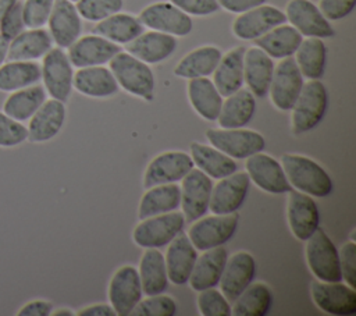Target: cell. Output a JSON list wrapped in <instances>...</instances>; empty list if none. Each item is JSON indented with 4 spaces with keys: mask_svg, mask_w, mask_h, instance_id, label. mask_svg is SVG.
Returning <instances> with one entry per match:
<instances>
[{
    "mask_svg": "<svg viewBox=\"0 0 356 316\" xmlns=\"http://www.w3.org/2000/svg\"><path fill=\"white\" fill-rule=\"evenodd\" d=\"M280 163L288 182L296 191L313 198H325L332 193V178L316 160L302 155L285 153L281 156Z\"/></svg>",
    "mask_w": 356,
    "mask_h": 316,
    "instance_id": "6da1fadb",
    "label": "cell"
},
{
    "mask_svg": "<svg viewBox=\"0 0 356 316\" xmlns=\"http://www.w3.org/2000/svg\"><path fill=\"white\" fill-rule=\"evenodd\" d=\"M108 68L125 92L143 100H153L156 78L149 64L121 50L108 61Z\"/></svg>",
    "mask_w": 356,
    "mask_h": 316,
    "instance_id": "7a4b0ae2",
    "label": "cell"
},
{
    "mask_svg": "<svg viewBox=\"0 0 356 316\" xmlns=\"http://www.w3.org/2000/svg\"><path fill=\"white\" fill-rule=\"evenodd\" d=\"M328 93L320 79H309L291 107V127L295 134L312 131L325 116Z\"/></svg>",
    "mask_w": 356,
    "mask_h": 316,
    "instance_id": "3957f363",
    "label": "cell"
},
{
    "mask_svg": "<svg viewBox=\"0 0 356 316\" xmlns=\"http://www.w3.org/2000/svg\"><path fill=\"white\" fill-rule=\"evenodd\" d=\"M182 212H168L140 220L132 232V239L142 248H161L168 245L185 226Z\"/></svg>",
    "mask_w": 356,
    "mask_h": 316,
    "instance_id": "277c9868",
    "label": "cell"
},
{
    "mask_svg": "<svg viewBox=\"0 0 356 316\" xmlns=\"http://www.w3.org/2000/svg\"><path fill=\"white\" fill-rule=\"evenodd\" d=\"M306 262L320 281H342L338 249L323 228H317L306 239Z\"/></svg>",
    "mask_w": 356,
    "mask_h": 316,
    "instance_id": "5b68a950",
    "label": "cell"
},
{
    "mask_svg": "<svg viewBox=\"0 0 356 316\" xmlns=\"http://www.w3.org/2000/svg\"><path fill=\"white\" fill-rule=\"evenodd\" d=\"M238 213L213 214L199 217L192 223L188 231V238L197 251H207L216 246H222L228 242L238 227Z\"/></svg>",
    "mask_w": 356,
    "mask_h": 316,
    "instance_id": "8992f818",
    "label": "cell"
},
{
    "mask_svg": "<svg viewBox=\"0 0 356 316\" xmlns=\"http://www.w3.org/2000/svg\"><path fill=\"white\" fill-rule=\"evenodd\" d=\"M207 142L232 159H246L266 148L264 136L246 128H213L206 131Z\"/></svg>",
    "mask_w": 356,
    "mask_h": 316,
    "instance_id": "52a82bcc",
    "label": "cell"
},
{
    "mask_svg": "<svg viewBox=\"0 0 356 316\" xmlns=\"http://www.w3.org/2000/svg\"><path fill=\"white\" fill-rule=\"evenodd\" d=\"M40 79L43 88L50 97L67 102L72 92L74 70L72 64L61 47H51L43 57L40 64Z\"/></svg>",
    "mask_w": 356,
    "mask_h": 316,
    "instance_id": "ba28073f",
    "label": "cell"
},
{
    "mask_svg": "<svg viewBox=\"0 0 356 316\" xmlns=\"http://www.w3.org/2000/svg\"><path fill=\"white\" fill-rule=\"evenodd\" d=\"M312 299L318 309L334 316L356 315V291L341 281L313 280L310 284Z\"/></svg>",
    "mask_w": 356,
    "mask_h": 316,
    "instance_id": "9c48e42d",
    "label": "cell"
},
{
    "mask_svg": "<svg viewBox=\"0 0 356 316\" xmlns=\"http://www.w3.org/2000/svg\"><path fill=\"white\" fill-rule=\"evenodd\" d=\"M138 18L143 26L175 38L189 35L193 28L191 15L181 11L170 1H157L146 6L139 13Z\"/></svg>",
    "mask_w": 356,
    "mask_h": 316,
    "instance_id": "30bf717a",
    "label": "cell"
},
{
    "mask_svg": "<svg viewBox=\"0 0 356 316\" xmlns=\"http://www.w3.org/2000/svg\"><path fill=\"white\" fill-rule=\"evenodd\" d=\"M303 84V75L300 74L293 56L281 58L278 65L274 67L268 88V95L273 104L278 110L289 111L296 102Z\"/></svg>",
    "mask_w": 356,
    "mask_h": 316,
    "instance_id": "8fae6325",
    "label": "cell"
},
{
    "mask_svg": "<svg viewBox=\"0 0 356 316\" xmlns=\"http://www.w3.org/2000/svg\"><path fill=\"white\" fill-rule=\"evenodd\" d=\"M285 18L302 36L306 38H331L335 31L317 4L312 0H289L285 6Z\"/></svg>",
    "mask_w": 356,
    "mask_h": 316,
    "instance_id": "7c38bea8",
    "label": "cell"
},
{
    "mask_svg": "<svg viewBox=\"0 0 356 316\" xmlns=\"http://www.w3.org/2000/svg\"><path fill=\"white\" fill-rule=\"evenodd\" d=\"M211 189V178L195 167L181 180L179 207L182 209V214L186 221H195L206 214L209 210Z\"/></svg>",
    "mask_w": 356,
    "mask_h": 316,
    "instance_id": "4fadbf2b",
    "label": "cell"
},
{
    "mask_svg": "<svg viewBox=\"0 0 356 316\" xmlns=\"http://www.w3.org/2000/svg\"><path fill=\"white\" fill-rule=\"evenodd\" d=\"M193 167L189 153L182 150L163 152L153 157L147 164L143 174V187L150 188L160 184L178 182Z\"/></svg>",
    "mask_w": 356,
    "mask_h": 316,
    "instance_id": "5bb4252c",
    "label": "cell"
},
{
    "mask_svg": "<svg viewBox=\"0 0 356 316\" xmlns=\"http://www.w3.org/2000/svg\"><path fill=\"white\" fill-rule=\"evenodd\" d=\"M142 297L143 291L138 269L131 264L117 269L108 284V301L115 315L129 316Z\"/></svg>",
    "mask_w": 356,
    "mask_h": 316,
    "instance_id": "9a60e30c",
    "label": "cell"
},
{
    "mask_svg": "<svg viewBox=\"0 0 356 316\" xmlns=\"http://www.w3.org/2000/svg\"><path fill=\"white\" fill-rule=\"evenodd\" d=\"M245 168L249 180L264 192L277 195L292 189L281 163L267 153L257 152L246 157Z\"/></svg>",
    "mask_w": 356,
    "mask_h": 316,
    "instance_id": "2e32d148",
    "label": "cell"
},
{
    "mask_svg": "<svg viewBox=\"0 0 356 316\" xmlns=\"http://www.w3.org/2000/svg\"><path fill=\"white\" fill-rule=\"evenodd\" d=\"M284 22H286L284 11L264 3L238 14L232 22V33L241 40H254Z\"/></svg>",
    "mask_w": 356,
    "mask_h": 316,
    "instance_id": "e0dca14e",
    "label": "cell"
},
{
    "mask_svg": "<svg viewBox=\"0 0 356 316\" xmlns=\"http://www.w3.org/2000/svg\"><path fill=\"white\" fill-rule=\"evenodd\" d=\"M250 180L245 171H235L224 178H220L216 185H213L209 210L213 214H229L238 212L243 205Z\"/></svg>",
    "mask_w": 356,
    "mask_h": 316,
    "instance_id": "ac0fdd59",
    "label": "cell"
},
{
    "mask_svg": "<svg viewBox=\"0 0 356 316\" xmlns=\"http://www.w3.org/2000/svg\"><path fill=\"white\" fill-rule=\"evenodd\" d=\"M286 219L293 237L306 241L320 224V212L314 199L300 191L291 189L288 192Z\"/></svg>",
    "mask_w": 356,
    "mask_h": 316,
    "instance_id": "d6986e66",
    "label": "cell"
},
{
    "mask_svg": "<svg viewBox=\"0 0 356 316\" xmlns=\"http://www.w3.org/2000/svg\"><path fill=\"white\" fill-rule=\"evenodd\" d=\"M121 46L107 40L100 35H85L79 36L67 52V56L72 67L82 68L90 65H103L108 63L118 52Z\"/></svg>",
    "mask_w": 356,
    "mask_h": 316,
    "instance_id": "ffe728a7",
    "label": "cell"
},
{
    "mask_svg": "<svg viewBox=\"0 0 356 316\" xmlns=\"http://www.w3.org/2000/svg\"><path fill=\"white\" fill-rule=\"evenodd\" d=\"M49 33L57 47L68 49L82 32V18L70 0H54L47 19Z\"/></svg>",
    "mask_w": 356,
    "mask_h": 316,
    "instance_id": "44dd1931",
    "label": "cell"
},
{
    "mask_svg": "<svg viewBox=\"0 0 356 316\" xmlns=\"http://www.w3.org/2000/svg\"><path fill=\"white\" fill-rule=\"evenodd\" d=\"M256 270V260L249 252L239 251L228 258L218 283L224 297L229 302H234L236 297L253 281Z\"/></svg>",
    "mask_w": 356,
    "mask_h": 316,
    "instance_id": "7402d4cb",
    "label": "cell"
},
{
    "mask_svg": "<svg viewBox=\"0 0 356 316\" xmlns=\"http://www.w3.org/2000/svg\"><path fill=\"white\" fill-rule=\"evenodd\" d=\"M175 36L159 31H143L139 36L125 45V52L146 64H157L170 58L177 50Z\"/></svg>",
    "mask_w": 356,
    "mask_h": 316,
    "instance_id": "603a6c76",
    "label": "cell"
},
{
    "mask_svg": "<svg viewBox=\"0 0 356 316\" xmlns=\"http://www.w3.org/2000/svg\"><path fill=\"white\" fill-rule=\"evenodd\" d=\"M67 110L65 104L57 99H46L43 104L28 120V139L42 143L53 139L63 128Z\"/></svg>",
    "mask_w": 356,
    "mask_h": 316,
    "instance_id": "cb8c5ba5",
    "label": "cell"
},
{
    "mask_svg": "<svg viewBox=\"0 0 356 316\" xmlns=\"http://www.w3.org/2000/svg\"><path fill=\"white\" fill-rule=\"evenodd\" d=\"M197 258V249L192 245L188 235L182 231L168 242L167 253L164 256L168 280L175 285L188 283L193 264Z\"/></svg>",
    "mask_w": 356,
    "mask_h": 316,
    "instance_id": "d4e9b609",
    "label": "cell"
},
{
    "mask_svg": "<svg viewBox=\"0 0 356 316\" xmlns=\"http://www.w3.org/2000/svg\"><path fill=\"white\" fill-rule=\"evenodd\" d=\"M274 67L273 58L260 47L252 46L245 49L243 84H246L254 97H264L268 95Z\"/></svg>",
    "mask_w": 356,
    "mask_h": 316,
    "instance_id": "484cf974",
    "label": "cell"
},
{
    "mask_svg": "<svg viewBox=\"0 0 356 316\" xmlns=\"http://www.w3.org/2000/svg\"><path fill=\"white\" fill-rule=\"evenodd\" d=\"M202 252L203 253L197 255L188 280L191 288L197 292L216 287L220 283L225 262L228 259V253L224 246H216Z\"/></svg>",
    "mask_w": 356,
    "mask_h": 316,
    "instance_id": "4316f807",
    "label": "cell"
},
{
    "mask_svg": "<svg viewBox=\"0 0 356 316\" xmlns=\"http://www.w3.org/2000/svg\"><path fill=\"white\" fill-rule=\"evenodd\" d=\"M72 86L88 97H110L118 92V84L110 71L104 65H90L78 68L74 72Z\"/></svg>",
    "mask_w": 356,
    "mask_h": 316,
    "instance_id": "83f0119b",
    "label": "cell"
},
{
    "mask_svg": "<svg viewBox=\"0 0 356 316\" xmlns=\"http://www.w3.org/2000/svg\"><path fill=\"white\" fill-rule=\"evenodd\" d=\"M53 47V39L44 28H28L8 42L7 60L35 61Z\"/></svg>",
    "mask_w": 356,
    "mask_h": 316,
    "instance_id": "f1b7e54d",
    "label": "cell"
},
{
    "mask_svg": "<svg viewBox=\"0 0 356 316\" xmlns=\"http://www.w3.org/2000/svg\"><path fill=\"white\" fill-rule=\"evenodd\" d=\"M243 54L245 47L238 46L221 56L213 71V84L222 97L232 95L243 86Z\"/></svg>",
    "mask_w": 356,
    "mask_h": 316,
    "instance_id": "f546056e",
    "label": "cell"
},
{
    "mask_svg": "<svg viewBox=\"0 0 356 316\" xmlns=\"http://www.w3.org/2000/svg\"><path fill=\"white\" fill-rule=\"evenodd\" d=\"M256 113V97L249 89H238L222 100L217 117L220 128H242L250 123Z\"/></svg>",
    "mask_w": 356,
    "mask_h": 316,
    "instance_id": "4dcf8cb0",
    "label": "cell"
},
{
    "mask_svg": "<svg viewBox=\"0 0 356 316\" xmlns=\"http://www.w3.org/2000/svg\"><path fill=\"white\" fill-rule=\"evenodd\" d=\"M186 93L193 110L207 121H216L222 104V96L207 77L188 79Z\"/></svg>",
    "mask_w": 356,
    "mask_h": 316,
    "instance_id": "1f68e13d",
    "label": "cell"
},
{
    "mask_svg": "<svg viewBox=\"0 0 356 316\" xmlns=\"http://www.w3.org/2000/svg\"><path fill=\"white\" fill-rule=\"evenodd\" d=\"M222 52L213 45L199 46L186 53L175 65L174 75L185 79L209 77L216 70Z\"/></svg>",
    "mask_w": 356,
    "mask_h": 316,
    "instance_id": "d6a6232c",
    "label": "cell"
},
{
    "mask_svg": "<svg viewBox=\"0 0 356 316\" xmlns=\"http://www.w3.org/2000/svg\"><path fill=\"white\" fill-rule=\"evenodd\" d=\"M189 150V156L193 161V166H196L210 178L220 180L238 170L235 159L227 156L225 153H222L211 145L192 142Z\"/></svg>",
    "mask_w": 356,
    "mask_h": 316,
    "instance_id": "836d02e7",
    "label": "cell"
},
{
    "mask_svg": "<svg viewBox=\"0 0 356 316\" xmlns=\"http://www.w3.org/2000/svg\"><path fill=\"white\" fill-rule=\"evenodd\" d=\"M303 36L289 24H280L254 39V46L260 47L271 58H285L295 54Z\"/></svg>",
    "mask_w": 356,
    "mask_h": 316,
    "instance_id": "e575fe53",
    "label": "cell"
},
{
    "mask_svg": "<svg viewBox=\"0 0 356 316\" xmlns=\"http://www.w3.org/2000/svg\"><path fill=\"white\" fill-rule=\"evenodd\" d=\"M138 274L145 295L163 294L168 288L164 255L157 248H146L139 262Z\"/></svg>",
    "mask_w": 356,
    "mask_h": 316,
    "instance_id": "d590c367",
    "label": "cell"
},
{
    "mask_svg": "<svg viewBox=\"0 0 356 316\" xmlns=\"http://www.w3.org/2000/svg\"><path fill=\"white\" fill-rule=\"evenodd\" d=\"M142 195L139 207H138V217L143 220L146 217H152L156 214L168 213L177 210L181 203V192L179 187L172 184H160L150 188Z\"/></svg>",
    "mask_w": 356,
    "mask_h": 316,
    "instance_id": "8d00e7d4",
    "label": "cell"
},
{
    "mask_svg": "<svg viewBox=\"0 0 356 316\" xmlns=\"http://www.w3.org/2000/svg\"><path fill=\"white\" fill-rule=\"evenodd\" d=\"M138 17L127 13H115L96 22L93 32L117 45H127L139 36L145 29Z\"/></svg>",
    "mask_w": 356,
    "mask_h": 316,
    "instance_id": "74e56055",
    "label": "cell"
},
{
    "mask_svg": "<svg viewBox=\"0 0 356 316\" xmlns=\"http://www.w3.org/2000/svg\"><path fill=\"white\" fill-rule=\"evenodd\" d=\"M46 97H47V93L44 88L35 84L18 90L10 92L8 97L4 100L3 111L11 118L19 123H25L43 104Z\"/></svg>",
    "mask_w": 356,
    "mask_h": 316,
    "instance_id": "f35d334b",
    "label": "cell"
},
{
    "mask_svg": "<svg viewBox=\"0 0 356 316\" xmlns=\"http://www.w3.org/2000/svg\"><path fill=\"white\" fill-rule=\"evenodd\" d=\"M293 60L303 75L307 79H320L325 71L327 47L320 38L302 39L298 46Z\"/></svg>",
    "mask_w": 356,
    "mask_h": 316,
    "instance_id": "ab89813d",
    "label": "cell"
},
{
    "mask_svg": "<svg viewBox=\"0 0 356 316\" xmlns=\"http://www.w3.org/2000/svg\"><path fill=\"white\" fill-rule=\"evenodd\" d=\"M40 81V64L36 61L8 60L0 65V90L14 92Z\"/></svg>",
    "mask_w": 356,
    "mask_h": 316,
    "instance_id": "60d3db41",
    "label": "cell"
},
{
    "mask_svg": "<svg viewBox=\"0 0 356 316\" xmlns=\"http://www.w3.org/2000/svg\"><path fill=\"white\" fill-rule=\"evenodd\" d=\"M232 303L231 315L266 316L273 303V294L264 283H250Z\"/></svg>",
    "mask_w": 356,
    "mask_h": 316,
    "instance_id": "b9f144b4",
    "label": "cell"
},
{
    "mask_svg": "<svg viewBox=\"0 0 356 316\" xmlns=\"http://www.w3.org/2000/svg\"><path fill=\"white\" fill-rule=\"evenodd\" d=\"M75 7L81 18L90 22H99L121 11L124 0H78Z\"/></svg>",
    "mask_w": 356,
    "mask_h": 316,
    "instance_id": "7bdbcfd3",
    "label": "cell"
},
{
    "mask_svg": "<svg viewBox=\"0 0 356 316\" xmlns=\"http://www.w3.org/2000/svg\"><path fill=\"white\" fill-rule=\"evenodd\" d=\"M177 313V302L172 297L157 294L147 295L140 299L132 309L131 316H174Z\"/></svg>",
    "mask_w": 356,
    "mask_h": 316,
    "instance_id": "ee69618b",
    "label": "cell"
},
{
    "mask_svg": "<svg viewBox=\"0 0 356 316\" xmlns=\"http://www.w3.org/2000/svg\"><path fill=\"white\" fill-rule=\"evenodd\" d=\"M197 309L203 316H229L231 305L224 294L214 287L199 291Z\"/></svg>",
    "mask_w": 356,
    "mask_h": 316,
    "instance_id": "f6af8a7d",
    "label": "cell"
},
{
    "mask_svg": "<svg viewBox=\"0 0 356 316\" xmlns=\"http://www.w3.org/2000/svg\"><path fill=\"white\" fill-rule=\"evenodd\" d=\"M28 139V128L4 111H0V146L14 148Z\"/></svg>",
    "mask_w": 356,
    "mask_h": 316,
    "instance_id": "bcb514c9",
    "label": "cell"
},
{
    "mask_svg": "<svg viewBox=\"0 0 356 316\" xmlns=\"http://www.w3.org/2000/svg\"><path fill=\"white\" fill-rule=\"evenodd\" d=\"M54 0H25L22 17L26 28H43L47 24Z\"/></svg>",
    "mask_w": 356,
    "mask_h": 316,
    "instance_id": "7dc6e473",
    "label": "cell"
},
{
    "mask_svg": "<svg viewBox=\"0 0 356 316\" xmlns=\"http://www.w3.org/2000/svg\"><path fill=\"white\" fill-rule=\"evenodd\" d=\"M25 28L26 26L22 17V1L18 0L0 17V36L10 42Z\"/></svg>",
    "mask_w": 356,
    "mask_h": 316,
    "instance_id": "c3c4849f",
    "label": "cell"
},
{
    "mask_svg": "<svg viewBox=\"0 0 356 316\" xmlns=\"http://www.w3.org/2000/svg\"><path fill=\"white\" fill-rule=\"evenodd\" d=\"M342 280L350 287H356V245L353 241L345 242L338 251Z\"/></svg>",
    "mask_w": 356,
    "mask_h": 316,
    "instance_id": "681fc988",
    "label": "cell"
},
{
    "mask_svg": "<svg viewBox=\"0 0 356 316\" xmlns=\"http://www.w3.org/2000/svg\"><path fill=\"white\" fill-rule=\"evenodd\" d=\"M356 6V0H318L317 7L328 21H339L348 17Z\"/></svg>",
    "mask_w": 356,
    "mask_h": 316,
    "instance_id": "f907efd6",
    "label": "cell"
},
{
    "mask_svg": "<svg viewBox=\"0 0 356 316\" xmlns=\"http://www.w3.org/2000/svg\"><path fill=\"white\" fill-rule=\"evenodd\" d=\"M188 15L206 17L220 10L217 0H168Z\"/></svg>",
    "mask_w": 356,
    "mask_h": 316,
    "instance_id": "816d5d0a",
    "label": "cell"
},
{
    "mask_svg": "<svg viewBox=\"0 0 356 316\" xmlns=\"http://www.w3.org/2000/svg\"><path fill=\"white\" fill-rule=\"evenodd\" d=\"M53 312V305L44 299H35L25 303L18 312V316H49Z\"/></svg>",
    "mask_w": 356,
    "mask_h": 316,
    "instance_id": "f5cc1de1",
    "label": "cell"
},
{
    "mask_svg": "<svg viewBox=\"0 0 356 316\" xmlns=\"http://www.w3.org/2000/svg\"><path fill=\"white\" fill-rule=\"evenodd\" d=\"M220 8H224L228 13L241 14L250 8L264 4L267 0H217Z\"/></svg>",
    "mask_w": 356,
    "mask_h": 316,
    "instance_id": "db71d44e",
    "label": "cell"
},
{
    "mask_svg": "<svg viewBox=\"0 0 356 316\" xmlns=\"http://www.w3.org/2000/svg\"><path fill=\"white\" fill-rule=\"evenodd\" d=\"M79 316H114L115 312L111 308V305H106V303H96V305H90L83 308L82 310L78 312Z\"/></svg>",
    "mask_w": 356,
    "mask_h": 316,
    "instance_id": "11a10c76",
    "label": "cell"
},
{
    "mask_svg": "<svg viewBox=\"0 0 356 316\" xmlns=\"http://www.w3.org/2000/svg\"><path fill=\"white\" fill-rule=\"evenodd\" d=\"M7 50H8V40L0 36V65L7 60Z\"/></svg>",
    "mask_w": 356,
    "mask_h": 316,
    "instance_id": "9f6ffc18",
    "label": "cell"
},
{
    "mask_svg": "<svg viewBox=\"0 0 356 316\" xmlns=\"http://www.w3.org/2000/svg\"><path fill=\"white\" fill-rule=\"evenodd\" d=\"M18 0H0V17L10 8L13 7Z\"/></svg>",
    "mask_w": 356,
    "mask_h": 316,
    "instance_id": "6f0895ef",
    "label": "cell"
},
{
    "mask_svg": "<svg viewBox=\"0 0 356 316\" xmlns=\"http://www.w3.org/2000/svg\"><path fill=\"white\" fill-rule=\"evenodd\" d=\"M51 315H53V316H74L75 313L71 312L70 309L61 308V309H58V310H56V312H51Z\"/></svg>",
    "mask_w": 356,
    "mask_h": 316,
    "instance_id": "680465c9",
    "label": "cell"
},
{
    "mask_svg": "<svg viewBox=\"0 0 356 316\" xmlns=\"http://www.w3.org/2000/svg\"><path fill=\"white\" fill-rule=\"evenodd\" d=\"M70 1H72V3H76V1H78V0H70Z\"/></svg>",
    "mask_w": 356,
    "mask_h": 316,
    "instance_id": "91938a15",
    "label": "cell"
}]
</instances>
